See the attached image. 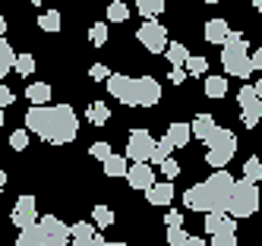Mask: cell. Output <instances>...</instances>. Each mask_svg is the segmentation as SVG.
I'll return each instance as SVG.
<instances>
[{
    "label": "cell",
    "instance_id": "cell-16",
    "mask_svg": "<svg viewBox=\"0 0 262 246\" xmlns=\"http://www.w3.org/2000/svg\"><path fill=\"white\" fill-rule=\"evenodd\" d=\"M237 104H240L243 114H259V95H256V88L253 85H243L237 92ZM259 117H262V114H259Z\"/></svg>",
    "mask_w": 262,
    "mask_h": 246
},
{
    "label": "cell",
    "instance_id": "cell-20",
    "mask_svg": "<svg viewBox=\"0 0 262 246\" xmlns=\"http://www.w3.org/2000/svg\"><path fill=\"white\" fill-rule=\"evenodd\" d=\"M234 218L228 215V212H205V234H218V231H224Z\"/></svg>",
    "mask_w": 262,
    "mask_h": 246
},
{
    "label": "cell",
    "instance_id": "cell-19",
    "mask_svg": "<svg viewBox=\"0 0 262 246\" xmlns=\"http://www.w3.org/2000/svg\"><path fill=\"white\" fill-rule=\"evenodd\" d=\"M10 70H16V51L10 48L7 35H0V76H7Z\"/></svg>",
    "mask_w": 262,
    "mask_h": 246
},
{
    "label": "cell",
    "instance_id": "cell-27",
    "mask_svg": "<svg viewBox=\"0 0 262 246\" xmlns=\"http://www.w3.org/2000/svg\"><path fill=\"white\" fill-rule=\"evenodd\" d=\"M136 10L145 16V19H155L164 13V0H136Z\"/></svg>",
    "mask_w": 262,
    "mask_h": 246
},
{
    "label": "cell",
    "instance_id": "cell-44",
    "mask_svg": "<svg viewBox=\"0 0 262 246\" xmlns=\"http://www.w3.org/2000/svg\"><path fill=\"white\" fill-rule=\"evenodd\" d=\"M186 76H190V73H186L183 66H174V70H171V82H174V85H180V82L186 79Z\"/></svg>",
    "mask_w": 262,
    "mask_h": 246
},
{
    "label": "cell",
    "instance_id": "cell-11",
    "mask_svg": "<svg viewBox=\"0 0 262 246\" xmlns=\"http://www.w3.org/2000/svg\"><path fill=\"white\" fill-rule=\"evenodd\" d=\"M126 180H129L133 189H142V193H145V189L155 183V170H152L148 161H133V167L126 170Z\"/></svg>",
    "mask_w": 262,
    "mask_h": 246
},
{
    "label": "cell",
    "instance_id": "cell-52",
    "mask_svg": "<svg viewBox=\"0 0 262 246\" xmlns=\"http://www.w3.org/2000/svg\"><path fill=\"white\" fill-rule=\"evenodd\" d=\"M253 4H256V10H259V13H262V0H253Z\"/></svg>",
    "mask_w": 262,
    "mask_h": 246
},
{
    "label": "cell",
    "instance_id": "cell-30",
    "mask_svg": "<svg viewBox=\"0 0 262 246\" xmlns=\"http://www.w3.org/2000/svg\"><path fill=\"white\" fill-rule=\"evenodd\" d=\"M243 180H250V183L262 180V161L259 158H247V164H243Z\"/></svg>",
    "mask_w": 262,
    "mask_h": 246
},
{
    "label": "cell",
    "instance_id": "cell-10",
    "mask_svg": "<svg viewBox=\"0 0 262 246\" xmlns=\"http://www.w3.org/2000/svg\"><path fill=\"white\" fill-rule=\"evenodd\" d=\"M10 221L19 227V231H23V227L38 224V208H35V199L32 196H19V199H16V208H13Z\"/></svg>",
    "mask_w": 262,
    "mask_h": 246
},
{
    "label": "cell",
    "instance_id": "cell-23",
    "mask_svg": "<svg viewBox=\"0 0 262 246\" xmlns=\"http://www.w3.org/2000/svg\"><path fill=\"white\" fill-rule=\"evenodd\" d=\"M205 95H209V98H224V95H228V79H224V76H205Z\"/></svg>",
    "mask_w": 262,
    "mask_h": 246
},
{
    "label": "cell",
    "instance_id": "cell-54",
    "mask_svg": "<svg viewBox=\"0 0 262 246\" xmlns=\"http://www.w3.org/2000/svg\"><path fill=\"white\" fill-rule=\"evenodd\" d=\"M205 4H221V0H205Z\"/></svg>",
    "mask_w": 262,
    "mask_h": 246
},
{
    "label": "cell",
    "instance_id": "cell-4",
    "mask_svg": "<svg viewBox=\"0 0 262 246\" xmlns=\"http://www.w3.org/2000/svg\"><path fill=\"white\" fill-rule=\"evenodd\" d=\"M221 66L228 76H237V79H247V76H253V60H250V44L247 38H243V32H231L228 38H224L221 44Z\"/></svg>",
    "mask_w": 262,
    "mask_h": 246
},
{
    "label": "cell",
    "instance_id": "cell-6",
    "mask_svg": "<svg viewBox=\"0 0 262 246\" xmlns=\"http://www.w3.org/2000/svg\"><path fill=\"white\" fill-rule=\"evenodd\" d=\"M256 212H259V186L250 180H237L231 202H228V215L231 218H250Z\"/></svg>",
    "mask_w": 262,
    "mask_h": 246
},
{
    "label": "cell",
    "instance_id": "cell-17",
    "mask_svg": "<svg viewBox=\"0 0 262 246\" xmlns=\"http://www.w3.org/2000/svg\"><path fill=\"white\" fill-rule=\"evenodd\" d=\"M164 136L174 142V148H183L186 142L193 139V129H190V123H171V126H167V132H164Z\"/></svg>",
    "mask_w": 262,
    "mask_h": 246
},
{
    "label": "cell",
    "instance_id": "cell-49",
    "mask_svg": "<svg viewBox=\"0 0 262 246\" xmlns=\"http://www.w3.org/2000/svg\"><path fill=\"white\" fill-rule=\"evenodd\" d=\"M7 186V170H0V189Z\"/></svg>",
    "mask_w": 262,
    "mask_h": 246
},
{
    "label": "cell",
    "instance_id": "cell-28",
    "mask_svg": "<svg viewBox=\"0 0 262 246\" xmlns=\"http://www.w3.org/2000/svg\"><path fill=\"white\" fill-rule=\"evenodd\" d=\"M92 224L95 227H111L114 224V212H111L107 205H95L92 208Z\"/></svg>",
    "mask_w": 262,
    "mask_h": 246
},
{
    "label": "cell",
    "instance_id": "cell-35",
    "mask_svg": "<svg viewBox=\"0 0 262 246\" xmlns=\"http://www.w3.org/2000/svg\"><path fill=\"white\" fill-rule=\"evenodd\" d=\"M183 70L190 73V76H202L205 70H209V60H205V57H193V54H190V60H186Z\"/></svg>",
    "mask_w": 262,
    "mask_h": 246
},
{
    "label": "cell",
    "instance_id": "cell-40",
    "mask_svg": "<svg viewBox=\"0 0 262 246\" xmlns=\"http://www.w3.org/2000/svg\"><path fill=\"white\" fill-rule=\"evenodd\" d=\"M161 174H164V177H177V174H180V164H177L174 158H164V161H161Z\"/></svg>",
    "mask_w": 262,
    "mask_h": 246
},
{
    "label": "cell",
    "instance_id": "cell-14",
    "mask_svg": "<svg viewBox=\"0 0 262 246\" xmlns=\"http://www.w3.org/2000/svg\"><path fill=\"white\" fill-rule=\"evenodd\" d=\"M190 129H193V139L205 142V139H209L212 132L218 129V123H215V117H209V114H196L193 123H190Z\"/></svg>",
    "mask_w": 262,
    "mask_h": 246
},
{
    "label": "cell",
    "instance_id": "cell-5",
    "mask_svg": "<svg viewBox=\"0 0 262 246\" xmlns=\"http://www.w3.org/2000/svg\"><path fill=\"white\" fill-rule=\"evenodd\" d=\"M234 155H237V136H234L231 129H221L218 126L212 136L205 139V161H209V167L221 170Z\"/></svg>",
    "mask_w": 262,
    "mask_h": 246
},
{
    "label": "cell",
    "instance_id": "cell-25",
    "mask_svg": "<svg viewBox=\"0 0 262 246\" xmlns=\"http://www.w3.org/2000/svg\"><path fill=\"white\" fill-rule=\"evenodd\" d=\"M212 246H237V218L224 227V231L212 234Z\"/></svg>",
    "mask_w": 262,
    "mask_h": 246
},
{
    "label": "cell",
    "instance_id": "cell-53",
    "mask_svg": "<svg viewBox=\"0 0 262 246\" xmlns=\"http://www.w3.org/2000/svg\"><path fill=\"white\" fill-rule=\"evenodd\" d=\"M0 126H4V107H0Z\"/></svg>",
    "mask_w": 262,
    "mask_h": 246
},
{
    "label": "cell",
    "instance_id": "cell-26",
    "mask_svg": "<svg viewBox=\"0 0 262 246\" xmlns=\"http://www.w3.org/2000/svg\"><path fill=\"white\" fill-rule=\"evenodd\" d=\"M85 117L95 123V126H104V123L111 120V110H107V104H104V101H92V104H89V110H85Z\"/></svg>",
    "mask_w": 262,
    "mask_h": 246
},
{
    "label": "cell",
    "instance_id": "cell-32",
    "mask_svg": "<svg viewBox=\"0 0 262 246\" xmlns=\"http://www.w3.org/2000/svg\"><path fill=\"white\" fill-rule=\"evenodd\" d=\"M171 151H174V142L167 139V136H161L158 142H155V151H152V161H164V158H171Z\"/></svg>",
    "mask_w": 262,
    "mask_h": 246
},
{
    "label": "cell",
    "instance_id": "cell-21",
    "mask_svg": "<svg viewBox=\"0 0 262 246\" xmlns=\"http://www.w3.org/2000/svg\"><path fill=\"white\" fill-rule=\"evenodd\" d=\"M26 98H29L32 104H48V101H51V85H48V82H29Z\"/></svg>",
    "mask_w": 262,
    "mask_h": 246
},
{
    "label": "cell",
    "instance_id": "cell-18",
    "mask_svg": "<svg viewBox=\"0 0 262 246\" xmlns=\"http://www.w3.org/2000/svg\"><path fill=\"white\" fill-rule=\"evenodd\" d=\"M16 246H45V234H41V224L23 227V231H19V237H16Z\"/></svg>",
    "mask_w": 262,
    "mask_h": 246
},
{
    "label": "cell",
    "instance_id": "cell-37",
    "mask_svg": "<svg viewBox=\"0 0 262 246\" xmlns=\"http://www.w3.org/2000/svg\"><path fill=\"white\" fill-rule=\"evenodd\" d=\"M89 155H92V158H98V161H104V158H111V155H114V151H111V145H107V142H92Z\"/></svg>",
    "mask_w": 262,
    "mask_h": 246
},
{
    "label": "cell",
    "instance_id": "cell-45",
    "mask_svg": "<svg viewBox=\"0 0 262 246\" xmlns=\"http://www.w3.org/2000/svg\"><path fill=\"white\" fill-rule=\"evenodd\" d=\"M250 60H253V70H259V73H262V48L250 54Z\"/></svg>",
    "mask_w": 262,
    "mask_h": 246
},
{
    "label": "cell",
    "instance_id": "cell-13",
    "mask_svg": "<svg viewBox=\"0 0 262 246\" xmlns=\"http://www.w3.org/2000/svg\"><path fill=\"white\" fill-rule=\"evenodd\" d=\"M92 243H95V224L79 221L70 227V246H92Z\"/></svg>",
    "mask_w": 262,
    "mask_h": 246
},
{
    "label": "cell",
    "instance_id": "cell-43",
    "mask_svg": "<svg viewBox=\"0 0 262 246\" xmlns=\"http://www.w3.org/2000/svg\"><path fill=\"white\" fill-rule=\"evenodd\" d=\"M164 224H167V227H183V215H180V212H167V215H164Z\"/></svg>",
    "mask_w": 262,
    "mask_h": 246
},
{
    "label": "cell",
    "instance_id": "cell-50",
    "mask_svg": "<svg viewBox=\"0 0 262 246\" xmlns=\"http://www.w3.org/2000/svg\"><path fill=\"white\" fill-rule=\"evenodd\" d=\"M0 35H7V19L0 16Z\"/></svg>",
    "mask_w": 262,
    "mask_h": 246
},
{
    "label": "cell",
    "instance_id": "cell-1",
    "mask_svg": "<svg viewBox=\"0 0 262 246\" xmlns=\"http://www.w3.org/2000/svg\"><path fill=\"white\" fill-rule=\"evenodd\" d=\"M26 129L51 145H70L79 132V117L70 104H32L26 110Z\"/></svg>",
    "mask_w": 262,
    "mask_h": 246
},
{
    "label": "cell",
    "instance_id": "cell-2",
    "mask_svg": "<svg viewBox=\"0 0 262 246\" xmlns=\"http://www.w3.org/2000/svg\"><path fill=\"white\" fill-rule=\"evenodd\" d=\"M234 177L228 170H215L209 180H202L196 186H190L183 193V205L190 208V212H228V202H231V193H234Z\"/></svg>",
    "mask_w": 262,
    "mask_h": 246
},
{
    "label": "cell",
    "instance_id": "cell-41",
    "mask_svg": "<svg viewBox=\"0 0 262 246\" xmlns=\"http://www.w3.org/2000/svg\"><path fill=\"white\" fill-rule=\"evenodd\" d=\"M259 120H262L259 114H240V123L247 126V129H256V126H259Z\"/></svg>",
    "mask_w": 262,
    "mask_h": 246
},
{
    "label": "cell",
    "instance_id": "cell-3",
    "mask_svg": "<svg viewBox=\"0 0 262 246\" xmlns=\"http://www.w3.org/2000/svg\"><path fill=\"white\" fill-rule=\"evenodd\" d=\"M107 92L111 98H117L129 107H155L161 101V85L152 76H120V73H111L107 76Z\"/></svg>",
    "mask_w": 262,
    "mask_h": 246
},
{
    "label": "cell",
    "instance_id": "cell-24",
    "mask_svg": "<svg viewBox=\"0 0 262 246\" xmlns=\"http://www.w3.org/2000/svg\"><path fill=\"white\" fill-rule=\"evenodd\" d=\"M101 164H104V174H107V177H126V170H129V164H126L123 155H111V158H104Z\"/></svg>",
    "mask_w": 262,
    "mask_h": 246
},
{
    "label": "cell",
    "instance_id": "cell-31",
    "mask_svg": "<svg viewBox=\"0 0 262 246\" xmlns=\"http://www.w3.org/2000/svg\"><path fill=\"white\" fill-rule=\"evenodd\" d=\"M126 16H129V10H126L123 0H111L107 4V23H123Z\"/></svg>",
    "mask_w": 262,
    "mask_h": 246
},
{
    "label": "cell",
    "instance_id": "cell-51",
    "mask_svg": "<svg viewBox=\"0 0 262 246\" xmlns=\"http://www.w3.org/2000/svg\"><path fill=\"white\" fill-rule=\"evenodd\" d=\"M29 4H32V7H41V4H45V0H29Z\"/></svg>",
    "mask_w": 262,
    "mask_h": 246
},
{
    "label": "cell",
    "instance_id": "cell-48",
    "mask_svg": "<svg viewBox=\"0 0 262 246\" xmlns=\"http://www.w3.org/2000/svg\"><path fill=\"white\" fill-rule=\"evenodd\" d=\"M253 88H256V95H259V114H262V79H259V82H256Z\"/></svg>",
    "mask_w": 262,
    "mask_h": 246
},
{
    "label": "cell",
    "instance_id": "cell-22",
    "mask_svg": "<svg viewBox=\"0 0 262 246\" xmlns=\"http://www.w3.org/2000/svg\"><path fill=\"white\" fill-rule=\"evenodd\" d=\"M164 57L171 60V66H186V60H190V48H183V44H171L167 41V48H164Z\"/></svg>",
    "mask_w": 262,
    "mask_h": 246
},
{
    "label": "cell",
    "instance_id": "cell-34",
    "mask_svg": "<svg viewBox=\"0 0 262 246\" xmlns=\"http://www.w3.org/2000/svg\"><path fill=\"white\" fill-rule=\"evenodd\" d=\"M16 73H19V76H32L35 73V57L32 54H16Z\"/></svg>",
    "mask_w": 262,
    "mask_h": 246
},
{
    "label": "cell",
    "instance_id": "cell-46",
    "mask_svg": "<svg viewBox=\"0 0 262 246\" xmlns=\"http://www.w3.org/2000/svg\"><path fill=\"white\" fill-rule=\"evenodd\" d=\"M183 246H209V243H205L202 237H186V243Z\"/></svg>",
    "mask_w": 262,
    "mask_h": 246
},
{
    "label": "cell",
    "instance_id": "cell-12",
    "mask_svg": "<svg viewBox=\"0 0 262 246\" xmlns=\"http://www.w3.org/2000/svg\"><path fill=\"white\" fill-rule=\"evenodd\" d=\"M145 202H152V205H171L174 202V183L171 180H164V183H152L145 189Z\"/></svg>",
    "mask_w": 262,
    "mask_h": 246
},
{
    "label": "cell",
    "instance_id": "cell-33",
    "mask_svg": "<svg viewBox=\"0 0 262 246\" xmlns=\"http://www.w3.org/2000/svg\"><path fill=\"white\" fill-rule=\"evenodd\" d=\"M89 41L95 44V48H101L104 41H107V23H95L89 29Z\"/></svg>",
    "mask_w": 262,
    "mask_h": 246
},
{
    "label": "cell",
    "instance_id": "cell-39",
    "mask_svg": "<svg viewBox=\"0 0 262 246\" xmlns=\"http://www.w3.org/2000/svg\"><path fill=\"white\" fill-rule=\"evenodd\" d=\"M89 76H92V79H95V82H107V76H111V70H107L104 63H92Z\"/></svg>",
    "mask_w": 262,
    "mask_h": 246
},
{
    "label": "cell",
    "instance_id": "cell-47",
    "mask_svg": "<svg viewBox=\"0 0 262 246\" xmlns=\"http://www.w3.org/2000/svg\"><path fill=\"white\" fill-rule=\"evenodd\" d=\"M92 246H126V243H104V237L95 234V243H92Z\"/></svg>",
    "mask_w": 262,
    "mask_h": 246
},
{
    "label": "cell",
    "instance_id": "cell-8",
    "mask_svg": "<svg viewBox=\"0 0 262 246\" xmlns=\"http://www.w3.org/2000/svg\"><path fill=\"white\" fill-rule=\"evenodd\" d=\"M136 38H139V44H142L145 51H152V54H164V48H167V29L158 26L155 19L142 23L139 32H136Z\"/></svg>",
    "mask_w": 262,
    "mask_h": 246
},
{
    "label": "cell",
    "instance_id": "cell-42",
    "mask_svg": "<svg viewBox=\"0 0 262 246\" xmlns=\"http://www.w3.org/2000/svg\"><path fill=\"white\" fill-rule=\"evenodd\" d=\"M13 101H16V95H13L7 85H0V107H10Z\"/></svg>",
    "mask_w": 262,
    "mask_h": 246
},
{
    "label": "cell",
    "instance_id": "cell-36",
    "mask_svg": "<svg viewBox=\"0 0 262 246\" xmlns=\"http://www.w3.org/2000/svg\"><path fill=\"white\" fill-rule=\"evenodd\" d=\"M186 237H190V234H186L183 227H167V246H183Z\"/></svg>",
    "mask_w": 262,
    "mask_h": 246
},
{
    "label": "cell",
    "instance_id": "cell-38",
    "mask_svg": "<svg viewBox=\"0 0 262 246\" xmlns=\"http://www.w3.org/2000/svg\"><path fill=\"white\" fill-rule=\"evenodd\" d=\"M10 145H13L16 151H23V148L29 145V129H16L13 136H10Z\"/></svg>",
    "mask_w": 262,
    "mask_h": 246
},
{
    "label": "cell",
    "instance_id": "cell-15",
    "mask_svg": "<svg viewBox=\"0 0 262 246\" xmlns=\"http://www.w3.org/2000/svg\"><path fill=\"white\" fill-rule=\"evenodd\" d=\"M228 35H231V26L224 19H209V26H205V41L209 44H224Z\"/></svg>",
    "mask_w": 262,
    "mask_h": 246
},
{
    "label": "cell",
    "instance_id": "cell-9",
    "mask_svg": "<svg viewBox=\"0 0 262 246\" xmlns=\"http://www.w3.org/2000/svg\"><path fill=\"white\" fill-rule=\"evenodd\" d=\"M41 234H45V246H67L70 243V224H63L57 215H45L38 218Z\"/></svg>",
    "mask_w": 262,
    "mask_h": 246
},
{
    "label": "cell",
    "instance_id": "cell-29",
    "mask_svg": "<svg viewBox=\"0 0 262 246\" xmlns=\"http://www.w3.org/2000/svg\"><path fill=\"white\" fill-rule=\"evenodd\" d=\"M60 23H63V19H60L57 10H48V13L38 16V26H41L45 32H60Z\"/></svg>",
    "mask_w": 262,
    "mask_h": 246
},
{
    "label": "cell",
    "instance_id": "cell-7",
    "mask_svg": "<svg viewBox=\"0 0 262 246\" xmlns=\"http://www.w3.org/2000/svg\"><path fill=\"white\" fill-rule=\"evenodd\" d=\"M152 151H155V139L148 129H133L126 139V158L129 161H148L152 164Z\"/></svg>",
    "mask_w": 262,
    "mask_h": 246
}]
</instances>
